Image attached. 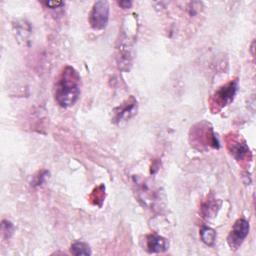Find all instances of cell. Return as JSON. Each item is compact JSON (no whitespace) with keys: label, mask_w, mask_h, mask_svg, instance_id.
<instances>
[{"label":"cell","mask_w":256,"mask_h":256,"mask_svg":"<svg viewBox=\"0 0 256 256\" xmlns=\"http://www.w3.org/2000/svg\"><path fill=\"white\" fill-rule=\"evenodd\" d=\"M54 99L63 108L73 106L81 93V78L72 66H65L54 84Z\"/></svg>","instance_id":"obj_1"},{"label":"cell","mask_w":256,"mask_h":256,"mask_svg":"<svg viewBox=\"0 0 256 256\" xmlns=\"http://www.w3.org/2000/svg\"><path fill=\"white\" fill-rule=\"evenodd\" d=\"M238 89V80H231L219 87L211 97V109L218 111L233 101Z\"/></svg>","instance_id":"obj_2"},{"label":"cell","mask_w":256,"mask_h":256,"mask_svg":"<svg viewBox=\"0 0 256 256\" xmlns=\"http://www.w3.org/2000/svg\"><path fill=\"white\" fill-rule=\"evenodd\" d=\"M109 19V3L101 0L94 3L90 14L89 24L94 30H102L107 26Z\"/></svg>","instance_id":"obj_3"},{"label":"cell","mask_w":256,"mask_h":256,"mask_svg":"<svg viewBox=\"0 0 256 256\" xmlns=\"http://www.w3.org/2000/svg\"><path fill=\"white\" fill-rule=\"evenodd\" d=\"M249 222L244 218H239L235 221L228 237L227 242L228 245L232 249H237L241 246L244 239L247 237L249 233Z\"/></svg>","instance_id":"obj_4"},{"label":"cell","mask_w":256,"mask_h":256,"mask_svg":"<svg viewBox=\"0 0 256 256\" xmlns=\"http://www.w3.org/2000/svg\"><path fill=\"white\" fill-rule=\"evenodd\" d=\"M137 101L136 99L131 96L129 99L124 101L118 107L113 110V122L120 123L122 121H127L131 117H133L137 113Z\"/></svg>","instance_id":"obj_5"},{"label":"cell","mask_w":256,"mask_h":256,"mask_svg":"<svg viewBox=\"0 0 256 256\" xmlns=\"http://www.w3.org/2000/svg\"><path fill=\"white\" fill-rule=\"evenodd\" d=\"M147 250L150 253H159L164 252L168 248V241L157 234H150L146 239Z\"/></svg>","instance_id":"obj_6"},{"label":"cell","mask_w":256,"mask_h":256,"mask_svg":"<svg viewBox=\"0 0 256 256\" xmlns=\"http://www.w3.org/2000/svg\"><path fill=\"white\" fill-rule=\"evenodd\" d=\"M228 148L230 150V153L237 159L242 160L249 152L248 147L243 142H239L238 139H232L231 143H228Z\"/></svg>","instance_id":"obj_7"},{"label":"cell","mask_w":256,"mask_h":256,"mask_svg":"<svg viewBox=\"0 0 256 256\" xmlns=\"http://www.w3.org/2000/svg\"><path fill=\"white\" fill-rule=\"evenodd\" d=\"M200 236H201L202 241L206 245H209V246L213 245L215 240H216V232H215V230H213L212 228L207 227V226L202 227V229L200 231Z\"/></svg>","instance_id":"obj_8"},{"label":"cell","mask_w":256,"mask_h":256,"mask_svg":"<svg viewBox=\"0 0 256 256\" xmlns=\"http://www.w3.org/2000/svg\"><path fill=\"white\" fill-rule=\"evenodd\" d=\"M70 251L73 255H91V249L88 244L84 242H75L71 245Z\"/></svg>","instance_id":"obj_9"},{"label":"cell","mask_w":256,"mask_h":256,"mask_svg":"<svg viewBox=\"0 0 256 256\" xmlns=\"http://www.w3.org/2000/svg\"><path fill=\"white\" fill-rule=\"evenodd\" d=\"M2 232L3 235H6V237H10V235L13 233V225L11 224V222L7 220L2 221Z\"/></svg>","instance_id":"obj_10"},{"label":"cell","mask_w":256,"mask_h":256,"mask_svg":"<svg viewBox=\"0 0 256 256\" xmlns=\"http://www.w3.org/2000/svg\"><path fill=\"white\" fill-rule=\"evenodd\" d=\"M45 5L54 9V8H57L58 6L63 5V2H61V1H48V2H45Z\"/></svg>","instance_id":"obj_11"},{"label":"cell","mask_w":256,"mask_h":256,"mask_svg":"<svg viewBox=\"0 0 256 256\" xmlns=\"http://www.w3.org/2000/svg\"><path fill=\"white\" fill-rule=\"evenodd\" d=\"M119 5L122 7V8H129L131 5H132V2L131 1H120L119 2Z\"/></svg>","instance_id":"obj_12"}]
</instances>
